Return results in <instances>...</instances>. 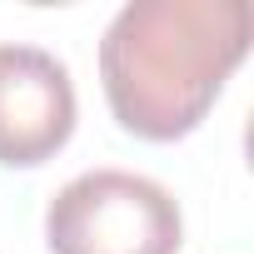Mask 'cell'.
<instances>
[{"instance_id":"1","label":"cell","mask_w":254,"mask_h":254,"mask_svg":"<svg viewBox=\"0 0 254 254\" xmlns=\"http://www.w3.org/2000/svg\"><path fill=\"white\" fill-rule=\"evenodd\" d=\"M254 45L249 0H125L100 40V85L130 135L185 140Z\"/></svg>"},{"instance_id":"2","label":"cell","mask_w":254,"mask_h":254,"mask_svg":"<svg viewBox=\"0 0 254 254\" xmlns=\"http://www.w3.org/2000/svg\"><path fill=\"white\" fill-rule=\"evenodd\" d=\"M50 254H180V199L135 170H85L45 204Z\"/></svg>"},{"instance_id":"3","label":"cell","mask_w":254,"mask_h":254,"mask_svg":"<svg viewBox=\"0 0 254 254\" xmlns=\"http://www.w3.org/2000/svg\"><path fill=\"white\" fill-rule=\"evenodd\" d=\"M75 135V80L40 45H0V165H45Z\"/></svg>"}]
</instances>
